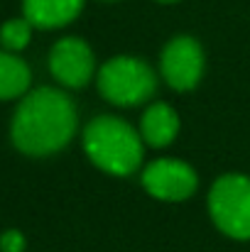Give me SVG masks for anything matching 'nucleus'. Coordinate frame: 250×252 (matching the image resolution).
I'll use <instances>...</instances> for the list:
<instances>
[{
  "label": "nucleus",
  "mask_w": 250,
  "mask_h": 252,
  "mask_svg": "<svg viewBox=\"0 0 250 252\" xmlns=\"http://www.w3.org/2000/svg\"><path fill=\"white\" fill-rule=\"evenodd\" d=\"M76 132V108L57 88H37L22 98L12 115V145L30 157H47L64 150Z\"/></svg>",
  "instance_id": "f257e3e1"
},
{
  "label": "nucleus",
  "mask_w": 250,
  "mask_h": 252,
  "mask_svg": "<svg viewBox=\"0 0 250 252\" xmlns=\"http://www.w3.org/2000/svg\"><path fill=\"white\" fill-rule=\"evenodd\" d=\"M83 150L96 167L113 176H130L143 162L140 132L113 115H98L86 125Z\"/></svg>",
  "instance_id": "f03ea898"
},
{
  "label": "nucleus",
  "mask_w": 250,
  "mask_h": 252,
  "mask_svg": "<svg viewBox=\"0 0 250 252\" xmlns=\"http://www.w3.org/2000/svg\"><path fill=\"white\" fill-rule=\"evenodd\" d=\"M96 84H98V93L108 103L130 108L152 98L157 88V76L143 59L115 57L98 69Z\"/></svg>",
  "instance_id": "7ed1b4c3"
},
{
  "label": "nucleus",
  "mask_w": 250,
  "mask_h": 252,
  "mask_svg": "<svg viewBox=\"0 0 250 252\" xmlns=\"http://www.w3.org/2000/svg\"><path fill=\"white\" fill-rule=\"evenodd\" d=\"M209 213L214 225L233 238L250 240V179L243 174H223L209 191Z\"/></svg>",
  "instance_id": "20e7f679"
},
{
  "label": "nucleus",
  "mask_w": 250,
  "mask_h": 252,
  "mask_svg": "<svg viewBox=\"0 0 250 252\" xmlns=\"http://www.w3.org/2000/svg\"><path fill=\"white\" fill-rule=\"evenodd\" d=\"M162 76L174 91H191L204 76V49L194 37H174L160 57Z\"/></svg>",
  "instance_id": "39448f33"
},
{
  "label": "nucleus",
  "mask_w": 250,
  "mask_h": 252,
  "mask_svg": "<svg viewBox=\"0 0 250 252\" xmlns=\"http://www.w3.org/2000/svg\"><path fill=\"white\" fill-rule=\"evenodd\" d=\"M196 171L181 159H157L143 171V186L157 201H186L196 191Z\"/></svg>",
  "instance_id": "423d86ee"
},
{
  "label": "nucleus",
  "mask_w": 250,
  "mask_h": 252,
  "mask_svg": "<svg viewBox=\"0 0 250 252\" xmlns=\"http://www.w3.org/2000/svg\"><path fill=\"white\" fill-rule=\"evenodd\" d=\"M49 71L67 88H81L93 79L96 62L91 47L79 37L59 39L49 52Z\"/></svg>",
  "instance_id": "0eeeda50"
},
{
  "label": "nucleus",
  "mask_w": 250,
  "mask_h": 252,
  "mask_svg": "<svg viewBox=\"0 0 250 252\" xmlns=\"http://www.w3.org/2000/svg\"><path fill=\"white\" fill-rule=\"evenodd\" d=\"M86 0H22V12L39 30H57L74 22Z\"/></svg>",
  "instance_id": "6e6552de"
},
{
  "label": "nucleus",
  "mask_w": 250,
  "mask_h": 252,
  "mask_svg": "<svg viewBox=\"0 0 250 252\" xmlns=\"http://www.w3.org/2000/svg\"><path fill=\"white\" fill-rule=\"evenodd\" d=\"M179 132V118L167 103H155L143 113L140 137L150 147H167Z\"/></svg>",
  "instance_id": "1a4fd4ad"
},
{
  "label": "nucleus",
  "mask_w": 250,
  "mask_h": 252,
  "mask_svg": "<svg viewBox=\"0 0 250 252\" xmlns=\"http://www.w3.org/2000/svg\"><path fill=\"white\" fill-rule=\"evenodd\" d=\"M30 79H32L30 69L22 59H17L15 54L0 52V100L22 95L30 86Z\"/></svg>",
  "instance_id": "9d476101"
},
{
  "label": "nucleus",
  "mask_w": 250,
  "mask_h": 252,
  "mask_svg": "<svg viewBox=\"0 0 250 252\" xmlns=\"http://www.w3.org/2000/svg\"><path fill=\"white\" fill-rule=\"evenodd\" d=\"M30 39H32V22L27 17L7 20L0 27V44L5 47V52H20L30 44Z\"/></svg>",
  "instance_id": "9b49d317"
},
{
  "label": "nucleus",
  "mask_w": 250,
  "mask_h": 252,
  "mask_svg": "<svg viewBox=\"0 0 250 252\" xmlns=\"http://www.w3.org/2000/svg\"><path fill=\"white\" fill-rule=\"evenodd\" d=\"M0 250L2 252H22L25 250V238L20 230H5L0 235Z\"/></svg>",
  "instance_id": "f8f14e48"
},
{
  "label": "nucleus",
  "mask_w": 250,
  "mask_h": 252,
  "mask_svg": "<svg viewBox=\"0 0 250 252\" xmlns=\"http://www.w3.org/2000/svg\"><path fill=\"white\" fill-rule=\"evenodd\" d=\"M157 2H165V5H169V2H179V0H157Z\"/></svg>",
  "instance_id": "ddd939ff"
}]
</instances>
